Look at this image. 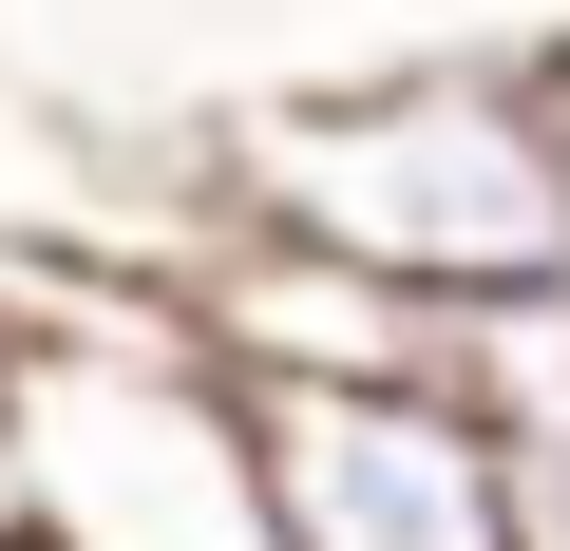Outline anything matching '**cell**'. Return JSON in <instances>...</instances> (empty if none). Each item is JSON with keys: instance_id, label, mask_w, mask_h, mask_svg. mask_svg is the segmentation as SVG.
Segmentation results:
<instances>
[{"instance_id": "6da1fadb", "label": "cell", "mask_w": 570, "mask_h": 551, "mask_svg": "<svg viewBox=\"0 0 570 551\" xmlns=\"http://www.w3.org/2000/svg\"><path fill=\"white\" fill-rule=\"evenodd\" d=\"M190 190L419 286L438 324L570 305V96H551V58H381L324 96H266V115L190 134Z\"/></svg>"}, {"instance_id": "7a4b0ae2", "label": "cell", "mask_w": 570, "mask_h": 551, "mask_svg": "<svg viewBox=\"0 0 570 551\" xmlns=\"http://www.w3.org/2000/svg\"><path fill=\"white\" fill-rule=\"evenodd\" d=\"M0 381H20V532L39 551H285L266 400L209 362L171 266L0 247Z\"/></svg>"}, {"instance_id": "3957f363", "label": "cell", "mask_w": 570, "mask_h": 551, "mask_svg": "<svg viewBox=\"0 0 570 551\" xmlns=\"http://www.w3.org/2000/svg\"><path fill=\"white\" fill-rule=\"evenodd\" d=\"M266 494L285 551H513V419L475 381H285Z\"/></svg>"}, {"instance_id": "277c9868", "label": "cell", "mask_w": 570, "mask_h": 551, "mask_svg": "<svg viewBox=\"0 0 570 551\" xmlns=\"http://www.w3.org/2000/svg\"><path fill=\"white\" fill-rule=\"evenodd\" d=\"M171 286H190V324L247 400H285V381H475V324H438L419 286H381V266L266 228V209H209Z\"/></svg>"}, {"instance_id": "5b68a950", "label": "cell", "mask_w": 570, "mask_h": 551, "mask_svg": "<svg viewBox=\"0 0 570 551\" xmlns=\"http://www.w3.org/2000/svg\"><path fill=\"white\" fill-rule=\"evenodd\" d=\"M513 551H570V400L513 419Z\"/></svg>"}, {"instance_id": "8992f818", "label": "cell", "mask_w": 570, "mask_h": 551, "mask_svg": "<svg viewBox=\"0 0 570 551\" xmlns=\"http://www.w3.org/2000/svg\"><path fill=\"white\" fill-rule=\"evenodd\" d=\"M0 532H20V381H0ZM39 551V532H20Z\"/></svg>"}, {"instance_id": "52a82bcc", "label": "cell", "mask_w": 570, "mask_h": 551, "mask_svg": "<svg viewBox=\"0 0 570 551\" xmlns=\"http://www.w3.org/2000/svg\"><path fill=\"white\" fill-rule=\"evenodd\" d=\"M551 96H570V39H551Z\"/></svg>"}, {"instance_id": "ba28073f", "label": "cell", "mask_w": 570, "mask_h": 551, "mask_svg": "<svg viewBox=\"0 0 570 551\" xmlns=\"http://www.w3.org/2000/svg\"><path fill=\"white\" fill-rule=\"evenodd\" d=\"M0 551H20V532H0Z\"/></svg>"}]
</instances>
